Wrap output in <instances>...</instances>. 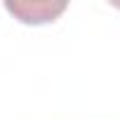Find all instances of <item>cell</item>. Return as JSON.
I'll list each match as a JSON object with an SVG mask.
<instances>
[{
    "label": "cell",
    "mask_w": 120,
    "mask_h": 120,
    "mask_svg": "<svg viewBox=\"0 0 120 120\" xmlns=\"http://www.w3.org/2000/svg\"><path fill=\"white\" fill-rule=\"evenodd\" d=\"M68 7L66 0H7L5 10L14 14L21 24H49Z\"/></svg>",
    "instance_id": "1"
}]
</instances>
